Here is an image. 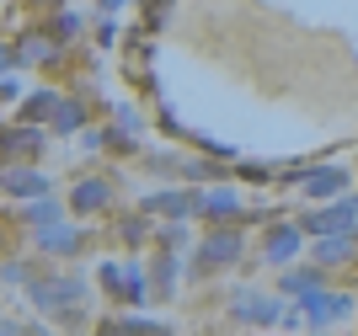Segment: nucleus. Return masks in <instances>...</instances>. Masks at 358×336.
<instances>
[{
	"label": "nucleus",
	"mask_w": 358,
	"mask_h": 336,
	"mask_svg": "<svg viewBox=\"0 0 358 336\" xmlns=\"http://www.w3.org/2000/svg\"><path fill=\"white\" fill-rule=\"evenodd\" d=\"M32 299H38L48 315H70V309L86 299V288H80V283H70V278H54V283H38V293H32Z\"/></svg>",
	"instance_id": "1"
},
{
	"label": "nucleus",
	"mask_w": 358,
	"mask_h": 336,
	"mask_svg": "<svg viewBox=\"0 0 358 336\" xmlns=\"http://www.w3.org/2000/svg\"><path fill=\"white\" fill-rule=\"evenodd\" d=\"M241 256V235L236 230H214L209 240H203V251H198V272H209V267H224Z\"/></svg>",
	"instance_id": "2"
},
{
	"label": "nucleus",
	"mask_w": 358,
	"mask_h": 336,
	"mask_svg": "<svg viewBox=\"0 0 358 336\" xmlns=\"http://www.w3.org/2000/svg\"><path fill=\"white\" fill-rule=\"evenodd\" d=\"M353 219H358V198H343V203H331V208H321V214H310V219H305V230L327 240V235H337L343 224H353Z\"/></svg>",
	"instance_id": "3"
},
{
	"label": "nucleus",
	"mask_w": 358,
	"mask_h": 336,
	"mask_svg": "<svg viewBox=\"0 0 358 336\" xmlns=\"http://www.w3.org/2000/svg\"><path fill=\"white\" fill-rule=\"evenodd\" d=\"M230 309H236V321H257V326L284 321V305H278V299H257V293H236Z\"/></svg>",
	"instance_id": "4"
},
{
	"label": "nucleus",
	"mask_w": 358,
	"mask_h": 336,
	"mask_svg": "<svg viewBox=\"0 0 358 336\" xmlns=\"http://www.w3.org/2000/svg\"><path fill=\"white\" fill-rule=\"evenodd\" d=\"M107 203H113V187H107L102 176H86V182H75V192H70V208H75V214H102Z\"/></svg>",
	"instance_id": "5"
},
{
	"label": "nucleus",
	"mask_w": 358,
	"mask_h": 336,
	"mask_svg": "<svg viewBox=\"0 0 358 336\" xmlns=\"http://www.w3.org/2000/svg\"><path fill=\"white\" fill-rule=\"evenodd\" d=\"M193 208H203V198H193V192H150V198H145V214H150V219H155V214L182 219V214H193Z\"/></svg>",
	"instance_id": "6"
},
{
	"label": "nucleus",
	"mask_w": 358,
	"mask_h": 336,
	"mask_svg": "<svg viewBox=\"0 0 358 336\" xmlns=\"http://www.w3.org/2000/svg\"><path fill=\"white\" fill-rule=\"evenodd\" d=\"M305 315H310L315 326L343 321V315H353V299H348V293H310V299H305Z\"/></svg>",
	"instance_id": "7"
},
{
	"label": "nucleus",
	"mask_w": 358,
	"mask_h": 336,
	"mask_svg": "<svg viewBox=\"0 0 358 336\" xmlns=\"http://www.w3.org/2000/svg\"><path fill=\"white\" fill-rule=\"evenodd\" d=\"M6 192H11V198H38V203H43V192H48V176H38V171H6Z\"/></svg>",
	"instance_id": "8"
},
{
	"label": "nucleus",
	"mask_w": 358,
	"mask_h": 336,
	"mask_svg": "<svg viewBox=\"0 0 358 336\" xmlns=\"http://www.w3.org/2000/svg\"><path fill=\"white\" fill-rule=\"evenodd\" d=\"M75 246H80V230H70V224H54L38 235V251H48V256H70Z\"/></svg>",
	"instance_id": "9"
},
{
	"label": "nucleus",
	"mask_w": 358,
	"mask_h": 336,
	"mask_svg": "<svg viewBox=\"0 0 358 336\" xmlns=\"http://www.w3.org/2000/svg\"><path fill=\"white\" fill-rule=\"evenodd\" d=\"M294 256H299V230H294V224L273 230V235H268V262L284 267V262H294Z\"/></svg>",
	"instance_id": "10"
},
{
	"label": "nucleus",
	"mask_w": 358,
	"mask_h": 336,
	"mask_svg": "<svg viewBox=\"0 0 358 336\" xmlns=\"http://www.w3.org/2000/svg\"><path fill=\"white\" fill-rule=\"evenodd\" d=\"M198 198H203V208H198V214H209V219H236V214H241V198H236V192H224V187L198 192Z\"/></svg>",
	"instance_id": "11"
},
{
	"label": "nucleus",
	"mask_w": 358,
	"mask_h": 336,
	"mask_svg": "<svg viewBox=\"0 0 358 336\" xmlns=\"http://www.w3.org/2000/svg\"><path fill=\"white\" fill-rule=\"evenodd\" d=\"M353 256V235H327V240H315V262H348Z\"/></svg>",
	"instance_id": "12"
},
{
	"label": "nucleus",
	"mask_w": 358,
	"mask_h": 336,
	"mask_svg": "<svg viewBox=\"0 0 358 336\" xmlns=\"http://www.w3.org/2000/svg\"><path fill=\"white\" fill-rule=\"evenodd\" d=\"M54 112H59V96H54V91H38L32 102H22V123H48Z\"/></svg>",
	"instance_id": "13"
},
{
	"label": "nucleus",
	"mask_w": 358,
	"mask_h": 336,
	"mask_svg": "<svg viewBox=\"0 0 358 336\" xmlns=\"http://www.w3.org/2000/svg\"><path fill=\"white\" fill-rule=\"evenodd\" d=\"M305 187H310L315 198H337V192L348 187V171H310V176H305Z\"/></svg>",
	"instance_id": "14"
},
{
	"label": "nucleus",
	"mask_w": 358,
	"mask_h": 336,
	"mask_svg": "<svg viewBox=\"0 0 358 336\" xmlns=\"http://www.w3.org/2000/svg\"><path fill=\"white\" fill-rule=\"evenodd\" d=\"M38 145H43V133H38V129H22V123H16V129H6V155H11V161L22 155V149L32 155Z\"/></svg>",
	"instance_id": "15"
},
{
	"label": "nucleus",
	"mask_w": 358,
	"mask_h": 336,
	"mask_svg": "<svg viewBox=\"0 0 358 336\" xmlns=\"http://www.w3.org/2000/svg\"><path fill=\"white\" fill-rule=\"evenodd\" d=\"M102 336H171L166 326H150V321H107Z\"/></svg>",
	"instance_id": "16"
},
{
	"label": "nucleus",
	"mask_w": 358,
	"mask_h": 336,
	"mask_svg": "<svg viewBox=\"0 0 358 336\" xmlns=\"http://www.w3.org/2000/svg\"><path fill=\"white\" fill-rule=\"evenodd\" d=\"M22 219L27 224H38V230H54V224H59V203H32V208H22Z\"/></svg>",
	"instance_id": "17"
},
{
	"label": "nucleus",
	"mask_w": 358,
	"mask_h": 336,
	"mask_svg": "<svg viewBox=\"0 0 358 336\" xmlns=\"http://www.w3.org/2000/svg\"><path fill=\"white\" fill-rule=\"evenodd\" d=\"M80 123H86V107H80V102H59V112H54V129H59V133H75Z\"/></svg>",
	"instance_id": "18"
},
{
	"label": "nucleus",
	"mask_w": 358,
	"mask_h": 336,
	"mask_svg": "<svg viewBox=\"0 0 358 336\" xmlns=\"http://www.w3.org/2000/svg\"><path fill=\"white\" fill-rule=\"evenodd\" d=\"M284 293H299V299H310V293H315V272H284Z\"/></svg>",
	"instance_id": "19"
},
{
	"label": "nucleus",
	"mask_w": 358,
	"mask_h": 336,
	"mask_svg": "<svg viewBox=\"0 0 358 336\" xmlns=\"http://www.w3.org/2000/svg\"><path fill=\"white\" fill-rule=\"evenodd\" d=\"M182 171L193 176V182H214V176H220L224 166H220V161H187V166H182Z\"/></svg>",
	"instance_id": "20"
},
{
	"label": "nucleus",
	"mask_w": 358,
	"mask_h": 336,
	"mask_svg": "<svg viewBox=\"0 0 358 336\" xmlns=\"http://www.w3.org/2000/svg\"><path fill=\"white\" fill-rule=\"evenodd\" d=\"M123 299H129V305H145L150 293H145V272H139V267H129V288H123Z\"/></svg>",
	"instance_id": "21"
},
{
	"label": "nucleus",
	"mask_w": 358,
	"mask_h": 336,
	"mask_svg": "<svg viewBox=\"0 0 358 336\" xmlns=\"http://www.w3.org/2000/svg\"><path fill=\"white\" fill-rule=\"evenodd\" d=\"M171 278H177V267H171V262H161V267H155V283H161V299H171Z\"/></svg>",
	"instance_id": "22"
},
{
	"label": "nucleus",
	"mask_w": 358,
	"mask_h": 336,
	"mask_svg": "<svg viewBox=\"0 0 358 336\" xmlns=\"http://www.w3.org/2000/svg\"><path fill=\"white\" fill-rule=\"evenodd\" d=\"M54 32H59V38H70V32H80V16H75V11H64L59 22H54Z\"/></svg>",
	"instance_id": "23"
}]
</instances>
